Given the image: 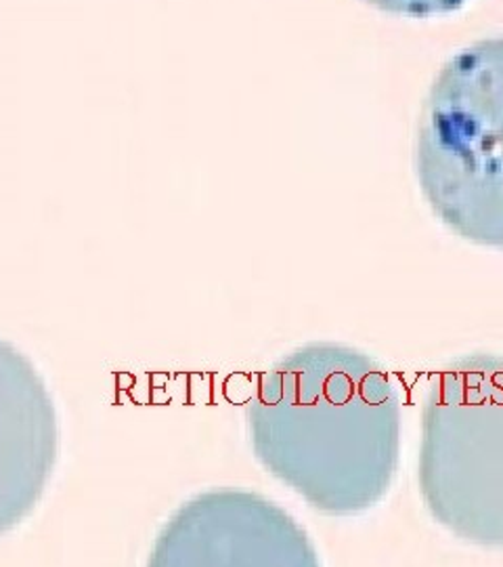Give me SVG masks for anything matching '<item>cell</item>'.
Wrapping results in <instances>:
<instances>
[{
  "instance_id": "6da1fadb",
  "label": "cell",
  "mask_w": 503,
  "mask_h": 567,
  "mask_svg": "<svg viewBox=\"0 0 503 567\" xmlns=\"http://www.w3.org/2000/svg\"><path fill=\"white\" fill-rule=\"evenodd\" d=\"M254 456L323 515L380 505L401 456V404L361 351L308 343L262 372L245 410Z\"/></svg>"
},
{
  "instance_id": "7a4b0ae2",
  "label": "cell",
  "mask_w": 503,
  "mask_h": 567,
  "mask_svg": "<svg viewBox=\"0 0 503 567\" xmlns=\"http://www.w3.org/2000/svg\"><path fill=\"white\" fill-rule=\"evenodd\" d=\"M413 161L432 213L465 243L503 250V37L465 47L441 68Z\"/></svg>"
},
{
  "instance_id": "3957f363",
  "label": "cell",
  "mask_w": 503,
  "mask_h": 567,
  "mask_svg": "<svg viewBox=\"0 0 503 567\" xmlns=\"http://www.w3.org/2000/svg\"><path fill=\"white\" fill-rule=\"evenodd\" d=\"M418 484L428 513L449 534L503 548V355H468L432 381Z\"/></svg>"
},
{
  "instance_id": "277c9868",
  "label": "cell",
  "mask_w": 503,
  "mask_h": 567,
  "mask_svg": "<svg viewBox=\"0 0 503 567\" xmlns=\"http://www.w3.org/2000/svg\"><path fill=\"white\" fill-rule=\"evenodd\" d=\"M154 567L319 566L294 517L252 492L210 489L185 503L161 527Z\"/></svg>"
},
{
  "instance_id": "5b68a950",
  "label": "cell",
  "mask_w": 503,
  "mask_h": 567,
  "mask_svg": "<svg viewBox=\"0 0 503 567\" xmlns=\"http://www.w3.org/2000/svg\"><path fill=\"white\" fill-rule=\"evenodd\" d=\"M60 456V425L41 372L0 341V536L39 507Z\"/></svg>"
},
{
  "instance_id": "8992f818",
  "label": "cell",
  "mask_w": 503,
  "mask_h": 567,
  "mask_svg": "<svg viewBox=\"0 0 503 567\" xmlns=\"http://www.w3.org/2000/svg\"><path fill=\"white\" fill-rule=\"evenodd\" d=\"M374 9L399 18H437L463 9L470 0H363Z\"/></svg>"
}]
</instances>
